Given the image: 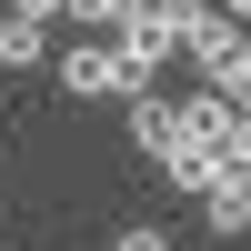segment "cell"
<instances>
[{
	"mask_svg": "<svg viewBox=\"0 0 251 251\" xmlns=\"http://www.w3.org/2000/svg\"><path fill=\"white\" fill-rule=\"evenodd\" d=\"M141 10H151V0H71V20H80L91 40H100V30H131Z\"/></svg>",
	"mask_w": 251,
	"mask_h": 251,
	"instance_id": "6",
	"label": "cell"
},
{
	"mask_svg": "<svg viewBox=\"0 0 251 251\" xmlns=\"http://www.w3.org/2000/svg\"><path fill=\"white\" fill-rule=\"evenodd\" d=\"M20 20H40V30H50V20H71V0H10Z\"/></svg>",
	"mask_w": 251,
	"mask_h": 251,
	"instance_id": "9",
	"label": "cell"
},
{
	"mask_svg": "<svg viewBox=\"0 0 251 251\" xmlns=\"http://www.w3.org/2000/svg\"><path fill=\"white\" fill-rule=\"evenodd\" d=\"M221 10H231V20H241V30H251V0H221Z\"/></svg>",
	"mask_w": 251,
	"mask_h": 251,
	"instance_id": "11",
	"label": "cell"
},
{
	"mask_svg": "<svg viewBox=\"0 0 251 251\" xmlns=\"http://www.w3.org/2000/svg\"><path fill=\"white\" fill-rule=\"evenodd\" d=\"M131 151H141V161H171V151H181V100H171V91H141V100H131Z\"/></svg>",
	"mask_w": 251,
	"mask_h": 251,
	"instance_id": "3",
	"label": "cell"
},
{
	"mask_svg": "<svg viewBox=\"0 0 251 251\" xmlns=\"http://www.w3.org/2000/svg\"><path fill=\"white\" fill-rule=\"evenodd\" d=\"M111 50H121L131 100H141V91H161V71H171V50H181V40H171V20H161V10H141L131 30H111Z\"/></svg>",
	"mask_w": 251,
	"mask_h": 251,
	"instance_id": "2",
	"label": "cell"
},
{
	"mask_svg": "<svg viewBox=\"0 0 251 251\" xmlns=\"http://www.w3.org/2000/svg\"><path fill=\"white\" fill-rule=\"evenodd\" d=\"M201 231H221V241L251 231V171H221L211 191H201Z\"/></svg>",
	"mask_w": 251,
	"mask_h": 251,
	"instance_id": "4",
	"label": "cell"
},
{
	"mask_svg": "<svg viewBox=\"0 0 251 251\" xmlns=\"http://www.w3.org/2000/svg\"><path fill=\"white\" fill-rule=\"evenodd\" d=\"M50 71H60V91H71V100H131L121 50H111V40H91V30H80V40H60V50H50Z\"/></svg>",
	"mask_w": 251,
	"mask_h": 251,
	"instance_id": "1",
	"label": "cell"
},
{
	"mask_svg": "<svg viewBox=\"0 0 251 251\" xmlns=\"http://www.w3.org/2000/svg\"><path fill=\"white\" fill-rule=\"evenodd\" d=\"M40 60H50V30L20 20V10H0V71H40Z\"/></svg>",
	"mask_w": 251,
	"mask_h": 251,
	"instance_id": "5",
	"label": "cell"
},
{
	"mask_svg": "<svg viewBox=\"0 0 251 251\" xmlns=\"http://www.w3.org/2000/svg\"><path fill=\"white\" fill-rule=\"evenodd\" d=\"M221 171H251V100H231V131H221Z\"/></svg>",
	"mask_w": 251,
	"mask_h": 251,
	"instance_id": "7",
	"label": "cell"
},
{
	"mask_svg": "<svg viewBox=\"0 0 251 251\" xmlns=\"http://www.w3.org/2000/svg\"><path fill=\"white\" fill-rule=\"evenodd\" d=\"M231 100H251V50H241V80H231Z\"/></svg>",
	"mask_w": 251,
	"mask_h": 251,
	"instance_id": "10",
	"label": "cell"
},
{
	"mask_svg": "<svg viewBox=\"0 0 251 251\" xmlns=\"http://www.w3.org/2000/svg\"><path fill=\"white\" fill-rule=\"evenodd\" d=\"M111 251H171V231H151V221H131V231H121Z\"/></svg>",
	"mask_w": 251,
	"mask_h": 251,
	"instance_id": "8",
	"label": "cell"
}]
</instances>
